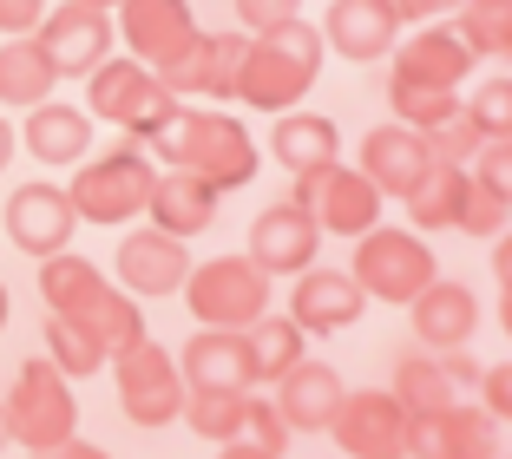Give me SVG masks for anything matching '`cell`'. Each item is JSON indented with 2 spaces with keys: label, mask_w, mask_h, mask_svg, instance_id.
I'll return each instance as SVG.
<instances>
[{
  "label": "cell",
  "mask_w": 512,
  "mask_h": 459,
  "mask_svg": "<svg viewBox=\"0 0 512 459\" xmlns=\"http://www.w3.org/2000/svg\"><path fill=\"white\" fill-rule=\"evenodd\" d=\"M145 151H151L158 171H197V178L211 184V191H224V197L243 191V184L256 178V164H263V151L243 132V119L211 112V105H191V99L171 105V119L145 138Z\"/></svg>",
  "instance_id": "1"
},
{
  "label": "cell",
  "mask_w": 512,
  "mask_h": 459,
  "mask_svg": "<svg viewBox=\"0 0 512 459\" xmlns=\"http://www.w3.org/2000/svg\"><path fill=\"white\" fill-rule=\"evenodd\" d=\"M322 27H309V20H283V27L270 33H250V46H243V73H237V105H250V112H296L302 99H309V86H316L322 73Z\"/></svg>",
  "instance_id": "2"
},
{
  "label": "cell",
  "mask_w": 512,
  "mask_h": 459,
  "mask_svg": "<svg viewBox=\"0 0 512 459\" xmlns=\"http://www.w3.org/2000/svg\"><path fill=\"white\" fill-rule=\"evenodd\" d=\"M151 184H158V164H151V151L125 138V145L99 151V158H79V164H73V184H66V197H73L79 223L125 230V223L145 217Z\"/></svg>",
  "instance_id": "3"
},
{
  "label": "cell",
  "mask_w": 512,
  "mask_h": 459,
  "mask_svg": "<svg viewBox=\"0 0 512 459\" xmlns=\"http://www.w3.org/2000/svg\"><path fill=\"white\" fill-rule=\"evenodd\" d=\"M171 92L165 79L151 73V66H138L132 53H112V60H99L86 73V112L92 125H112V132H125L132 145H145L158 125L171 119Z\"/></svg>",
  "instance_id": "4"
},
{
  "label": "cell",
  "mask_w": 512,
  "mask_h": 459,
  "mask_svg": "<svg viewBox=\"0 0 512 459\" xmlns=\"http://www.w3.org/2000/svg\"><path fill=\"white\" fill-rule=\"evenodd\" d=\"M348 276L362 282L368 302H394V309H407V302L440 276V263H434V243H427L421 230L375 223V230L355 237V263H348Z\"/></svg>",
  "instance_id": "5"
},
{
  "label": "cell",
  "mask_w": 512,
  "mask_h": 459,
  "mask_svg": "<svg viewBox=\"0 0 512 459\" xmlns=\"http://www.w3.org/2000/svg\"><path fill=\"white\" fill-rule=\"evenodd\" d=\"M178 296L197 315V328H250L270 315V276L250 256H211V263H191Z\"/></svg>",
  "instance_id": "6"
},
{
  "label": "cell",
  "mask_w": 512,
  "mask_h": 459,
  "mask_svg": "<svg viewBox=\"0 0 512 459\" xmlns=\"http://www.w3.org/2000/svg\"><path fill=\"white\" fill-rule=\"evenodd\" d=\"M112 387H119V414L132 420V427H145V433H158V427H171V420L184 414V368H178V355H171L165 341H132L119 361H112Z\"/></svg>",
  "instance_id": "7"
},
{
  "label": "cell",
  "mask_w": 512,
  "mask_h": 459,
  "mask_svg": "<svg viewBox=\"0 0 512 459\" xmlns=\"http://www.w3.org/2000/svg\"><path fill=\"white\" fill-rule=\"evenodd\" d=\"M7 427H14V446L40 453V446H60L79 433V400H73V381L46 355L20 361L14 387H7Z\"/></svg>",
  "instance_id": "8"
},
{
  "label": "cell",
  "mask_w": 512,
  "mask_h": 459,
  "mask_svg": "<svg viewBox=\"0 0 512 459\" xmlns=\"http://www.w3.org/2000/svg\"><path fill=\"white\" fill-rule=\"evenodd\" d=\"M289 197L316 217L322 237H362V230H375V223H381V204H388V197H381L355 164H342V158L322 164V171H309V178H296V191H289Z\"/></svg>",
  "instance_id": "9"
},
{
  "label": "cell",
  "mask_w": 512,
  "mask_h": 459,
  "mask_svg": "<svg viewBox=\"0 0 512 459\" xmlns=\"http://www.w3.org/2000/svg\"><path fill=\"white\" fill-rule=\"evenodd\" d=\"M191 243H178V237H165L158 223H125V237H119V250H112V276H119V289L125 296H138V302H151V296H178L184 289V276H191Z\"/></svg>",
  "instance_id": "10"
},
{
  "label": "cell",
  "mask_w": 512,
  "mask_h": 459,
  "mask_svg": "<svg viewBox=\"0 0 512 459\" xmlns=\"http://www.w3.org/2000/svg\"><path fill=\"white\" fill-rule=\"evenodd\" d=\"M112 27H119L125 53L138 66H151V73H171L197 46V33H204L191 14V0H125L119 14H112Z\"/></svg>",
  "instance_id": "11"
},
{
  "label": "cell",
  "mask_w": 512,
  "mask_h": 459,
  "mask_svg": "<svg viewBox=\"0 0 512 459\" xmlns=\"http://www.w3.org/2000/svg\"><path fill=\"white\" fill-rule=\"evenodd\" d=\"M0 230H7V243H14L20 256H33V263H40V256L73 250V237H79V210H73V197H66L60 184L33 178V184H20V191H7Z\"/></svg>",
  "instance_id": "12"
},
{
  "label": "cell",
  "mask_w": 512,
  "mask_h": 459,
  "mask_svg": "<svg viewBox=\"0 0 512 459\" xmlns=\"http://www.w3.org/2000/svg\"><path fill=\"white\" fill-rule=\"evenodd\" d=\"M499 420L480 400H447L434 414H407V459H499Z\"/></svg>",
  "instance_id": "13"
},
{
  "label": "cell",
  "mask_w": 512,
  "mask_h": 459,
  "mask_svg": "<svg viewBox=\"0 0 512 459\" xmlns=\"http://www.w3.org/2000/svg\"><path fill=\"white\" fill-rule=\"evenodd\" d=\"M329 433L348 459H407V407L388 387H348Z\"/></svg>",
  "instance_id": "14"
},
{
  "label": "cell",
  "mask_w": 512,
  "mask_h": 459,
  "mask_svg": "<svg viewBox=\"0 0 512 459\" xmlns=\"http://www.w3.org/2000/svg\"><path fill=\"white\" fill-rule=\"evenodd\" d=\"M33 40L46 46V60L60 66V79H86L99 60H112V14L86 7V0H60V7H46V20L33 27Z\"/></svg>",
  "instance_id": "15"
},
{
  "label": "cell",
  "mask_w": 512,
  "mask_h": 459,
  "mask_svg": "<svg viewBox=\"0 0 512 459\" xmlns=\"http://www.w3.org/2000/svg\"><path fill=\"white\" fill-rule=\"evenodd\" d=\"M289 282H296V289H289V322H296L309 341H329V335H342V328H355L368 315L362 282L348 276V269L309 263L302 276H289Z\"/></svg>",
  "instance_id": "16"
},
{
  "label": "cell",
  "mask_w": 512,
  "mask_h": 459,
  "mask_svg": "<svg viewBox=\"0 0 512 459\" xmlns=\"http://www.w3.org/2000/svg\"><path fill=\"white\" fill-rule=\"evenodd\" d=\"M250 256L263 276H302V269L322 256V230H316V217L296 204V197H283V204H270V210H256V223H250Z\"/></svg>",
  "instance_id": "17"
},
{
  "label": "cell",
  "mask_w": 512,
  "mask_h": 459,
  "mask_svg": "<svg viewBox=\"0 0 512 459\" xmlns=\"http://www.w3.org/2000/svg\"><path fill=\"white\" fill-rule=\"evenodd\" d=\"M401 20H394L388 0H329V20H322V46L348 66H375L401 46Z\"/></svg>",
  "instance_id": "18"
},
{
  "label": "cell",
  "mask_w": 512,
  "mask_h": 459,
  "mask_svg": "<svg viewBox=\"0 0 512 459\" xmlns=\"http://www.w3.org/2000/svg\"><path fill=\"white\" fill-rule=\"evenodd\" d=\"M388 79H421V86H467L473 79V46L460 40L453 20H421V33H401V46L388 53Z\"/></svg>",
  "instance_id": "19"
},
{
  "label": "cell",
  "mask_w": 512,
  "mask_h": 459,
  "mask_svg": "<svg viewBox=\"0 0 512 459\" xmlns=\"http://www.w3.org/2000/svg\"><path fill=\"white\" fill-rule=\"evenodd\" d=\"M243 46H250V33H197V46L184 53L165 79L171 99H237V73H243Z\"/></svg>",
  "instance_id": "20"
},
{
  "label": "cell",
  "mask_w": 512,
  "mask_h": 459,
  "mask_svg": "<svg viewBox=\"0 0 512 459\" xmlns=\"http://www.w3.org/2000/svg\"><path fill=\"white\" fill-rule=\"evenodd\" d=\"M407 322H414V341H421L427 355H447V348H467L480 335V296H473L467 282H447L434 276L421 296L407 302Z\"/></svg>",
  "instance_id": "21"
},
{
  "label": "cell",
  "mask_w": 512,
  "mask_h": 459,
  "mask_svg": "<svg viewBox=\"0 0 512 459\" xmlns=\"http://www.w3.org/2000/svg\"><path fill=\"white\" fill-rule=\"evenodd\" d=\"M427 164H434V158H427V138L414 132V125L381 119V125L362 132V164H355V171H362L381 197H407L414 184L427 178Z\"/></svg>",
  "instance_id": "22"
},
{
  "label": "cell",
  "mask_w": 512,
  "mask_h": 459,
  "mask_svg": "<svg viewBox=\"0 0 512 459\" xmlns=\"http://www.w3.org/2000/svg\"><path fill=\"white\" fill-rule=\"evenodd\" d=\"M217 204H224V191H211L197 171H158L151 204H145V223H158V230L178 237V243H197L217 223Z\"/></svg>",
  "instance_id": "23"
},
{
  "label": "cell",
  "mask_w": 512,
  "mask_h": 459,
  "mask_svg": "<svg viewBox=\"0 0 512 459\" xmlns=\"http://www.w3.org/2000/svg\"><path fill=\"white\" fill-rule=\"evenodd\" d=\"M342 394H348V381L329 368V361H309V355H302L296 368L276 381V414L289 420V433H329Z\"/></svg>",
  "instance_id": "24"
},
{
  "label": "cell",
  "mask_w": 512,
  "mask_h": 459,
  "mask_svg": "<svg viewBox=\"0 0 512 459\" xmlns=\"http://www.w3.org/2000/svg\"><path fill=\"white\" fill-rule=\"evenodd\" d=\"M184 387H256V361H250V335L243 328H197L178 348Z\"/></svg>",
  "instance_id": "25"
},
{
  "label": "cell",
  "mask_w": 512,
  "mask_h": 459,
  "mask_svg": "<svg viewBox=\"0 0 512 459\" xmlns=\"http://www.w3.org/2000/svg\"><path fill=\"white\" fill-rule=\"evenodd\" d=\"M270 158L283 164L289 178H309V171H322V164L342 158V125L329 119V112H276V132H270Z\"/></svg>",
  "instance_id": "26"
},
{
  "label": "cell",
  "mask_w": 512,
  "mask_h": 459,
  "mask_svg": "<svg viewBox=\"0 0 512 459\" xmlns=\"http://www.w3.org/2000/svg\"><path fill=\"white\" fill-rule=\"evenodd\" d=\"M20 145L40 164H79V158H92V112L66 99H46L20 119Z\"/></svg>",
  "instance_id": "27"
},
{
  "label": "cell",
  "mask_w": 512,
  "mask_h": 459,
  "mask_svg": "<svg viewBox=\"0 0 512 459\" xmlns=\"http://www.w3.org/2000/svg\"><path fill=\"white\" fill-rule=\"evenodd\" d=\"M53 86H60V66L46 60V46L33 33L0 40V112H33L53 99Z\"/></svg>",
  "instance_id": "28"
},
{
  "label": "cell",
  "mask_w": 512,
  "mask_h": 459,
  "mask_svg": "<svg viewBox=\"0 0 512 459\" xmlns=\"http://www.w3.org/2000/svg\"><path fill=\"white\" fill-rule=\"evenodd\" d=\"M106 289V269L86 263L79 250H60V256H40V302L46 315H86Z\"/></svg>",
  "instance_id": "29"
},
{
  "label": "cell",
  "mask_w": 512,
  "mask_h": 459,
  "mask_svg": "<svg viewBox=\"0 0 512 459\" xmlns=\"http://www.w3.org/2000/svg\"><path fill=\"white\" fill-rule=\"evenodd\" d=\"M250 394H256V387H191L178 420H184V427H191L204 446L243 440V427H250Z\"/></svg>",
  "instance_id": "30"
},
{
  "label": "cell",
  "mask_w": 512,
  "mask_h": 459,
  "mask_svg": "<svg viewBox=\"0 0 512 459\" xmlns=\"http://www.w3.org/2000/svg\"><path fill=\"white\" fill-rule=\"evenodd\" d=\"M460 191H467V164H427V178L401 197V204H407V230H421V237L453 230V217H460Z\"/></svg>",
  "instance_id": "31"
},
{
  "label": "cell",
  "mask_w": 512,
  "mask_h": 459,
  "mask_svg": "<svg viewBox=\"0 0 512 459\" xmlns=\"http://www.w3.org/2000/svg\"><path fill=\"white\" fill-rule=\"evenodd\" d=\"M243 335H250V361H256V387H276L283 381L289 368H296L302 355H309V335H302L296 322H289V315H263V322H250L243 328Z\"/></svg>",
  "instance_id": "32"
},
{
  "label": "cell",
  "mask_w": 512,
  "mask_h": 459,
  "mask_svg": "<svg viewBox=\"0 0 512 459\" xmlns=\"http://www.w3.org/2000/svg\"><path fill=\"white\" fill-rule=\"evenodd\" d=\"M40 348H46V361L66 374V381H86V374H99V368H112L106 361V348H99V335H92L79 315H46V328H40Z\"/></svg>",
  "instance_id": "33"
},
{
  "label": "cell",
  "mask_w": 512,
  "mask_h": 459,
  "mask_svg": "<svg viewBox=\"0 0 512 459\" xmlns=\"http://www.w3.org/2000/svg\"><path fill=\"white\" fill-rule=\"evenodd\" d=\"M79 322L92 328V335H99V348H106V361H119L125 348H132V341H145L151 328H145V302L138 296H125V289H99V302H92L86 315H79Z\"/></svg>",
  "instance_id": "34"
},
{
  "label": "cell",
  "mask_w": 512,
  "mask_h": 459,
  "mask_svg": "<svg viewBox=\"0 0 512 459\" xmlns=\"http://www.w3.org/2000/svg\"><path fill=\"white\" fill-rule=\"evenodd\" d=\"M453 27L473 46V60H499L512 66V0H460Z\"/></svg>",
  "instance_id": "35"
},
{
  "label": "cell",
  "mask_w": 512,
  "mask_h": 459,
  "mask_svg": "<svg viewBox=\"0 0 512 459\" xmlns=\"http://www.w3.org/2000/svg\"><path fill=\"white\" fill-rule=\"evenodd\" d=\"M388 394L401 400L407 414H434V407H447V400H460V387L447 381V368H440V355H401L394 361V381H388Z\"/></svg>",
  "instance_id": "36"
},
{
  "label": "cell",
  "mask_w": 512,
  "mask_h": 459,
  "mask_svg": "<svg viewBox=\"0 0 512 459\" xmlns=\"http://www.w3.org/2000/svg\"><path fill=\"white\" fill-rule=\"evenodd\" d=\"M388 112L401 125H414V132H427V125H440V119L460 112V92L453 86H421V79H388Z\"/></svg>",
  "instance_id": "37"
},
{
  "label": "cell",
  "mask_w": 512,
  "mask_h": 459,
  "mask_svg": "<svg viewBox=\"0 0 512 459\" xmlns=\"http://www.w3.org/2000/svg\"><path fill=\"white\" fill-rule=\"evenodd\" d=\"M506 223H512V197L493 191V184H480L467 171V191H460V217H453V230H460V237H473V243H493Z\"/></svg>",
  "instance_id": "38"
},
{
  "label": "cell",
  "mask_w": 512,
  "mask_h": 459,
  "mask_svg": "<svg viewBox=\"0 0 512 459\" xmlns=\"http://www.w3.org/2000/svg\"><path fill=\"white\" fill-rule=\"evenodd\" d=\"M460 112L473 119V132H480V138H512V73L480 79V86L460 99Z\"/></svg>",
  "instance_id": "39"
},
{
  "label": "cell",
  "mask_w": 512,
  "mask_h": 459,
  "mask_svg": "<svg viewBox=\"0 0 512 459\" xmlns=\"http://www.w3.org/2000/svg\"><path fill=\"white\" fill-rule=\"evenodd\" d=\"M421 138H427V158H434V164H473V151H480V132H473L467 112H453V119L427 125Z\"/></svg>",
  "instance_id": "40"
},
{
  "label": "cell",
  "mask_w": 512,
  "mask_h": 459,
  "mask_svg": "<svg viewBox=\"0 0 512 459\" xmlns=\"http://www.w3.org/2000/svg\"><path fill=\"white\" fill-rule=\"evenodd\" d=\"M243 440H250V446H263V453H276V459H283V453H289V440H296V433H289V420L276 414V400H256V394H250V427H243Z\"/></svg>",
  "instance_id": "41"
},
{
  "label": "cell",
  "mask_w": 512,
  "mask_h": 459,
  "mask_svg": "<svg viewBox=\"0 0 512 459\" xmlns=\"http://www.w3.org/2000/svg\"><path fill=\"white\" fill-rule=\"evenodd\" d=\"M467 171H473L480 184H493V191L512 197V138H480V151H473Z\"/></svg>",
  "instance_id": "42"
},
{
  "label": "cell",
  "mask_w": 512,
  "mask_h": 459,
  "mask_svg": "<svg viewBox=\"0 0 512 459\" xmlns=\"http://www.w3.org/2000/svg\"><path fill=\"white\" fill-rule=\"evenodd\" d=\"M243 20V33H270L283 20H302V0H230Z\"/></svg>",
  "instance_id": "43"
},
{
  "label": "cell",
  "mask_w": 512,
  "mask_h": 459,
  "mask_svg": "<svg viewBox=\"0 0 512 459\" xmlns=\"http://www.w3.org/2000/svg\"><path fill=\"white\" fill-rule=\"evenodd\" d=\"M480 407L499 420V427H512V361H493V368H480Z\"/></svg>",
  "instance_id": "44"
},
{
  "label": "cell",
  "mask_w": 512,
  "mask_h": 459,
  "mask_svg": "<svg viewBox=\"0 0 512 459\" xmlns=\"http://www.w3.org/2000/svg\"><path fill=\"white\" fill-rule=\"evenodd\" d=\"M46 20V0H0V33L14 40V33H33Z\"/></svg>",
  "instance_id": "45"
},
{
  "label": "cell",
  "mask_w": 512,
  "mask_h": 459,
  "mask_svg": "<svg viewBox=\"0 0 512 459\" xmlns=\"http://www.w3.org/2000/svg\"><path fill=\"white\" fill-rule=\"evenodd\" d=\"M388 7H394V20H401V27H421V20H447L460 0H388Z\"/></svg>",
  "instance_id": "46"
},
{
  "label": "cell",
  "mask_w": 512,
  "mask_h": 459,
  "mask_svg": "<svg viewBox=\"0 0 512 459\" xmlns=\"http://www.w3.org/2000/svg\"><path fill=\"white\" fill-rule=\"evenodd\" d=\"M440 368H447L453 387H480V361H473L467 348H447V355H440Z\"/></svg>",
  "instance_id": "47"
},
{
  "label": "cell",
  "mask_w": 512,
  "mask_h": 459,
  "mask_svg": "<svg viewBox=\"0 0 512 459\" xmlns=\"http://www.w3.org/2000/svg\"><path fill=\"white\" fill-rule=\"evenodd\" d=\"M27 459H112V453H106V446H92V440H79V433H73V440H60V446H40V453H27Z\"/></svg>",
  "instance_id": "48"
},
{
  "label": "cell",
  "mask_w": 512,
  "mask_h": 459,
  "mask_svg": "<svg viewBox=\"0 0 512 459\" xmlns=\"http://www.w3.org/2000/svg\"><path fill=\"white\" fill-rule=\"evenodd\" d=\"M493 282H499V289H512V223L493 237Z\"/></svg>",
  "instance_id": "49"
},
{
  "label": "cell",
  "mask_w": 512,
  "mask_h": 459,
  "mask_svg": "<svg viewBox=\"0 0 512 459\" xmlns=\"http://www.w3.org/2000/svg\"><path fill=\"white\" fill-rule=\"evenodd\" d=\"M211 459H276V453H263V446H250V440H224Z\"/></svg>",
  "instance_id": "50"
},
{
  "label": "cell",
  "mask_w": 512,
  "mask_h": 459,
  "mask_svg": "<svg viewBox=\"0 0 512 459\" xmlns=\"http://www.w3.org/2000/svg\"><path fill=\"white\" fill-rule=\"evenodd\" d=\"M14 151H20V125H7V112H0V171L14 164Z\"/></svg>",
  "instance_id": "51"
},
{
  "label": "cell",
  "mask_w": 512,
  "mask_h": 459,
  "mask_svg": "<svg viewBox=\"0 0 512 459\" xmlns=\"http://www.w3.org/2000/svg\"><path fill=\"white\" fill-rule=\"evenodd\" d=\"M7 322H14V302H7V282H0V335H7Z\"/></svg>",
  "instance_id": "52"
},
{
  "label": "cell",
  "mask_w": 512,
  "mask_h": 459,
  "mask_svg": "<svg viewBox=\"0 0 512 459\" xmlns=\"http://www.w3.org/2000/svg\"><path fill=\"white\" fill-rule=\"evenodd\" d=\"M14 446V427H7V400H0V453Z\"/></svg>",
  "instance_id": "53"
},
{
  "label": "cell",
  "mask_w": 512,
  "mask_h": 459,
  "mask_svg": "<svg viewBox=\"0 0 512 459\" xmlns=\"http://www.w3.org/2000/svg\"><path fill=\"white\" fill-rule=\"evenodd\" d=\"M499 328H506V335H512V289H506V296H499Z\"/></svg>",
  "instance_id": "54"
},
{
  "label": "cell",
  "mask_w": 512,
  "mask_h": 459,
  "mask_svg": "<svg viewBox=\"0 0 512 459\" xmlns=\"http://www.w3.org/2000/svg\"><path fill=\"white\" fill-rule=\"evenodd\" d=\"M86 7H99V14H119L125 0H86Z\"/></svg>",
  "instance_id": "55"
},
{
  "label": "cell",
  "mask_w": 512,
  "mask_h": 459,
  "mask_svg": "<svg viewBox=\"0 0 512 459\" xmlns=\"http://www.w3.org/2000/svg\"><path fill=\"white\" fill-rule=\"evenodd\" d=\"M499 459H512V453H499Z\"/></svg>",
  "instance_id": "56"
}]
</instances>
